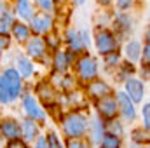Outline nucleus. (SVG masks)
Instances as JSON below:
<instances>
[{"instance_id": "nucleus-1", "label": "nucleus", "mask_w": 150, "mask_h": 148, "mask_svg": "<svg viewBox=\"0 0 150 148\" xmlns=\"http://www.w3.org/2000/svg\"><path fill=\"white\" fill-rule=\"evenodd\" d=\"M63 129L67 136H70V140H77L86 132V118L80 113H70L63 120Z\"/></svg>"}, {"instance_id": "nucleus-2", "label": "nucleus", "mask_w": 150, "mask_h": 148, "mask_svg": "<svg viewBox=\"0 0 150 148\" xmlns=\"http://www.w3.org/2000/svg\"><path fill=\"white\" fill-rule=\"evenodd\" d=\"M96 47H98V51H100L101 54H105V56L112 54L113 51L117 49V40L113 37V33L107 32V30L100 32V33L96 35Z\"/></svg>"}, {"instance_id": "nucleus-3", "label": "nucleus", "mask_w": 150, "mask_h": 148, "mask_svg": "<svg viewBox=\"0 0 150 148\" xmlns=\"http://www.w3.org/2000/svg\"><path fill=\"white\" fill-rule=\"evenodd\" d=\"M77 73L82 80H93L96 73H98V66H96V61L89 56H84L82 59H79L77 63Z\"/></svg>"}, {"instance_id": "nucleus-4", "label": "nucleus", "mask_w": 150, "mask_h": 148, "mask_svg": "<svg viewBox=\"0 0 150 148\" xmlns=\"http://www.w3.org/2000/svg\"><path fill=\"white\" fill-rule=\"evenodd\" d=\"M126 94L133 103H140L145 96V85L138 78H129L126 82Z\"/></svg>"}, {"instance_id": "nucleus-5", "label": "nucleus", "mask_w": 150, "mask_h": 148, "mask_svg": "<svg viewBox=\"0 0 150 148\" xmlns=\"http://www.w3.org/2000/svg\"><path fill=\"white\" fill-rule=\"evenodd\" d=\"M4 80H5V85L9 89V94H11V99L18 98L19 92H21V78L16 70H7L4 73Z\"/></svg>"}, {"instance_id": "nucleus-6", "label": "nucleus", "mask_w": 150, "mask_h": 148, "mask_svg": "<svg viewBox=\"0 0 150 148\" xmlns=\"http://www.w3.org/2000/svg\"><path fill=\"white\" fill-rule=\"evenodd\" d=\"M98 111L101 113V117L112 120L113 115L117 113V101H115V98H113V96L100 98V99H98Z\"/></svg>"}, {"instance_id": "nucleus-7", "label": "nucleus", "mask_w": 150, "mask_h": 148, "mask_svg": "<svg viewBox=\"0 0 150 148\" xmlns=\"http://www.w3.org/2000/svg\"><path fill=\"white\" fill-rule=\"evenodd\" d=\"M115 101H117V108H120L122 115H124L127 120H133V118H134L136 111H134V106H133V101L127 98L126 92H119Z\"/></svg>"}, {"instance_id": "nucleus-8", "label": "nucleus", "mask_w": 150, "mask_h": 148, "mask_svg": "<svg viewBox=\"0 0 150 148\" xmlns=\"http://www.w3.org/2000/svg\"><path fill=\"white\" fill-rule=\"evenodd\" d=\"M0 132L11 141L19 140V136H21V129H19L18 122H14V120H4L0 124Z\"/></svg>"}, {"instance_id": "nucleus-9", "label": "nucleus", "mask_w": 150, "mask_h": 148, "mask_svg": "<svg viewBox=\"0 0 150 148\" xmlns=\"http://www.w3.org/2000/svg\"><path fill=\"white\" fill-rule=\"evenodd\" d=\"M23 106H25L26 113H28L32 118H38V120H44V118H45V113H44L42 108L37 105V101H35L33 96H26V98L23 99Z\"/></svg>"}, {"instance_id": "nucleus-10", "label": "nucleus", "mask_w": 150, "mask_h": 148, "mask_svg": "<svg viewBox=\"0 0 150 148\" xmlns=\"http://www.w3.org/2000/svg\"><path fill=\"white\" fill-rule=\"evenodd\" d=\"M87 92L89 96L93 98H105L110 94V87L103 82V80H93L89 85H87Z\"/></svg>"}, {"instance_id": "nucleus-11", "label": "nucleus", "mask_w": 150, "mask_h": 148, "mask_svg": "<svg viewBox=\"0 0 150 148\" xmlns=\"http://www.w3.org/2000/svg\"><path fill=\"white\" fill-rule=\"evenodd\" d=\"M51 25H52V21H51V18L45 16V14H38V16H33V18H32V28H33V32H37V33H45V32H49V30H51Z\"/></svg>"}, {"instance_id": "nucleus-12", "label": "nucleus", "mask_w": 150, "mask_h": 148, "mask_svg": "<svg viewBox=\"0 0 150 148\" xmlns=\"http://www.w3.org/2000/svg\"><path fill=\"white\" fill-rule=\"evenodd\" d=\"M44 52H45V44H44L42 38L35 37L28 42V54L32 58H42Z\"/></svg>"}, {"instance_id": "nucleus-13", "label": "nucleus", "mask_w": 150, "mask_h": 148, "mask_svg": "<svg viewBox=\"0 0 150 148\" xmlns=\"http://www.w3.org/2000/svg\"><path fill=\"white\" fill-rule=\"evenodd\" d=\"M70 59H72V56L68 52H61V51L56 52V56H54V68L58 72H65L68 68V65H70Z\"/></svg>"}, {"instance_id": "nucleus-14", "label": "nucleus", "mask_w": 150, "mask_h": 148, "mask_svg": "<svg viewBox=\"0 0 150 148\" xmlns=\"http://www.w3.org/2000/svg\"><path fill=\"white\" fill-rule=\"evenodd\" d=\"M37 132H38V127L32 118H28V120L23 122V134H25L26 140H33L37 136Z\"/></svg>"}, {"instance_id": "nucleus-15", "label": "nucleus", "mask_w": 150, "mask_h": 148, "mask_svg": "<svg viewBox=\"0 0 150 148\" xmlns=\"http://www.w3.org/2000/svg\"><path fill=\"white\" fill-rule=\"evenodd\" d=\"M18 14L21 16V18H25V19H32V16H33V11H32V5H30V2L28 0H18Z\"/></svg>"}, {"instance_id": "nucleus-16", "label": "nucleus", "mask_w": 150, "mask_h": 148, "mask_svg": "<svg viewBox=\"0 0 150 148\" xmlns=\"http://www.w3.org/2000/svg\"><path fill=\"white\" fill-rule=\"evenodd\" d=\"M18 70H19V73L23 77H30L33 73V65L26 58H18Z\"/></svg>"}, {"instance_id": "nucleus-17", "label": "nucleus", "mask_w": 150, "mask_h": 148, "mask_svg": "<svg viewBox=\"0 0 150 148\" xmlns=\"http://www.w3.org/2000/svg\"><path fill=\"white\" fill-rule=\"evenodd\" d=\"M12 33H14V37L18 38V40H26V38L30 37V28L26 25H23V23H14Z\"/></svg>"}, {"instance_id": "nucleus-18", "label": "nucleus", "mask_w": 150, "mask_h": 148, "mask_svg": "<svg viewBox=\"0 0 150 148\" xmlns=\"http://www.w3.org/2000/svg\"><path fill=\"white\" fill-rule=\"evenodd\" d=\"M100 148H120V140L117 136L107 134L101 141H100Z\"/></svg>"}, {"instance_id": "nucleus-19", "label": "nucleus", "mask_w": 150, "mask_h": 148, "mask_svg": "<svg viewBox=\"0 0 150 148\" xmlns=\"http://www.w3.org/2000/svg\"><path fill=\"white\" fill-rule=\"evenodd\" d=\"M67 40H68V44H70V47H72L74 51H80V49H82V42H80L77 32L68 30V32H67Z\"/></svg>"}, {"instance_id": "nucleus-20", "label": "nucleus", "mask_w": 150, "mask_h": 148, "mask_svg": "<svg viewBox=\"0 0 150 148\" xmlns=\"http://www.w3.org/2000/svg\"><path fill=\"white\" fill-rule=\"evenodd\" d=\"M126 56H127L131 61L138 59V58H140V44H138V42H129V44L126 45Z\"/></svg>"}, {"instance_id": "nucleus-21", "label": "nucleus", "mask_w": 150, "mask_h": 148, "mask_svg": "<svg viewBox=\"0 0 150 148\" xmlns=\"http://www.w3.org/2000/svg\"><path fill=\"white\" fill-rule=\"evenodd\" d=\"M11 25H14L12 19H11V16L5 14L4 18H0V37H7V33L11 30Z\"/></svg>"}, {"instance_id": "nucleus-22", "label": "nucleus", "mask_w": 150, "mask_h": 148, "mask_svg": "<svg viewBox=\"0 0 150 148\" xmlns=\"http://www.w3.org/2000/svg\"><path fill=\"white\" fill-rule=\"evenodd\" d=\"M101 136H103V125H101V122L100 120H93V141L100 143Z\"/></svg>"}, {"instance_id": "nucleus-23", "label": "nucleus", "mask_w": 150, "mask_h": 148, "mask_svg": "<svg viewBox=\"0 0 150 148\" xmlns=\"http://www.w3.org/2000/svg\"><path fill=\"white\" fill-rule=\"evenodd\" d=\"M107 129H108V134L117 136V138L122 134V125H120V122H117V120H108Z\"/></svg>"}, {"instance_id": "nucleus-24", "label": "nucleus", "mask_w": 150, "mask_h": 148, "mask_svg": "<svg viewBox=\"0 0 150 148\" xmlns=\"http://www.w3.org/2000/svg\"><path fill=\"white\" fill-rule=\"evenodd\" d=\"M38 94H40V98H42L45 103H49V101L52 99V89H51L49 85H45V84H40V85H38Z\"/></svg>"}, {"instance_id": "nucleus-25", "label": "nucleus", "mask_w": 150, "mask_h": 148, "mask_svg": "<svg viewBox=\"0 0 150 148\" xmlns=\"http://www.w3.org/2000/svg\"><path fill=\"white\" fill-rule=\"evenodd\" d=\"M9 101H11L9 89H7V85H5L4 77H0V103H9Z\"/></svg>"}, {"instance_id": "nucleus-26", "label": "nucleus", "mask_w": 150, "mask_h": 148, "mask_svg": "<svg viewBox=\"0 0 150 148\" xmlns=\"http://www.w3.org/2000/svg\"><path fill=\"white\" fill-rule=\"evenodd\" d=\"M115 23H117V26H119L120 30H129V28H131V19H129L127 16H119V18L115 19Z\"/></svg>"}, {"instance_id": "nucleus-27", "label": "nucleus", "mask_w": 150, "mask_h": 148, "mask_svg": "<svg viewBox=\"0 0 150 148\" xmlns=\"http://www.w3.org/2000/svg\"><path fill=\"white\" fill-rule=\"evenodd\" d=\"M45 141H47V148H61V143L56 138V134H49Z\"/></svg>"}, {"instance_id": "nucleus-28", "label": "nucleus", "mask_w": 150, "mask_h": 148, "mask_svg": "<svg viewBox=\"0 0 150 148\" xmlns=\"http://www.w3.org/2000/svg\"><path fill=\"white\" fill-rule=\"evenodd\" d=\"M133 140H134V141H138V143H147V141H149L147 131H145V132H143V131H134V136H133Z\"/></svg>"}, {"instance_id": "nucleus-29", "label": "nucleus", "mask_w": 150, "mask_h": 148, "mask_svg": "<svg viewBox=\"0 0 150 148\" xmlns=\"http://www.w3.org/2000/svg\"><path fill=\"white\" fill-rule=\"evenodd\" d=\"M67 148H89L84 141H79V140H68Z\"/></svg>"}, {"instance_id": "nucleus-30", "label": "nucleus", "mask_w": 150, "mask_h": 148, "mask_svg": "<svg viewBox=\"0 0 150 148\" xmlns=\"http://www.w3.org/2000/svg\"><path fill=\"white\" fill-rule=\"evenodd\" d=\"M38 5L44 11H52L54 9V0H38Z\"/></svg>"}, {"instance_id": "nucleus-31", "label": "nucleus", "mask_w": 150, "mask_h": 148, "mask_svg": "<svg viewBox=\"0 0 150 148\" xmlns=\"http://www.w3.org/2000/svg\"><path fill=\"white\" fill-rule=\"evenodd\" d=\"M7 148H28L21 140H14V141H11L9 145H7Z\"/></svg>"}, {"instance_id": "nucleus-32", "label": "nucleus", "mask_w": 150, "mask_h": 148, "mask_svg": "<svg viewBox=\"0 0 150 148\" xmlns=\"http://www.w3.org/2000/svg\"><path fill=\"white\" fill-rule=\"evenodd\" d=\"M149 105H145L143 106V118H145V129H149V125H150V115H149Z\"/></svg>"}, {"instance_id": "nucleus-33", "label": "nucleus", "mask_w": 150, "mask_h": 148, "mask_svg": "<svg viewBox=\"0 0 150 148\" xmlns=\"http://www.w3.org/2000/svg\"><path fill=\"white\" fill-rule=\"evenodd\" d=\"M79 37H80V42H82V45H89V33H87L86 30H82V32L79 33Z\"/></svg>"}, {"instance_id": "nucleus-34", "label": "nucleus", "mask_w": 150, "mask_h": 148, "mask_svg": "<svg viewBox=\"0 0 150 148\" xmlns=\"http://www.w3.org/2000/svg\"><path fill=\"white\" fill-rule=\"evenodd\" d=\"M131 4H133V0H117V5H119L120 9H127Z\"/></svg>"}, {"instance_id": "nucleus-35", "label": "nucleus", "mask_w": 150, "mask_h": 148, "mask_svg": "<svg viewBox=\"0 0 150 148\" xmlns=\"http://www.w3.org/2000/svg\"><path fill=\"white\" fill-rule=\"evenodd\" d=\"M9 45V38L7 37H0V54L4 52V49Z\"/></svg>"}, {"instance_id": "nucleus-36", "label": "nucleus", "mask_w": 150, "mask_h": 148, "mask_svg": "<svg viewBox=\"0 0 150 148\" xmlns=\"http://www.w3.org/2000/svg\"><path fill=\"white\" fill-rule=\"evenodd\" d=\"M117 61H119V56H117L115 52L108 54V58H107V63H108V65H113V63H117Z\"/></svg>"}, {"instance_id": "nucleus-37", "label": "nucleus", "mask_w": 150, "mask_h": 148, "mask_svg": "<svg viewBox=\"0 0 150 148\" xmlns=\"http://www.w3.org/2000/svg\"><path fill=\"white\" fill-rule=\"evenodd\" d=\"M35 148H47V141H45V138H38Z\"/></svg>"}, {"instance_id": "nucleus-38", "label": "nucleus", "mask_w": 150, "mask_h": 148, "mask_svg": "<svg viewBox=\"0 0 150 148\" xmlns=\"http://www.w3.org/2000/svg\"><path fill=\"white\" fill-rule=\"evenodd\" d=\"M49 44L52 45V47H56V44H58V40H56V37L52 35V37H49Z\"/></svg>"}, {"instance_id": "nucleus-39", "label": "nucleus", "mask_w": 150, "mask_h": 148, "mask_svg": "<svg viewBox=\"0 0 150 148\" xmlns=\"http://www.w3.org/2000/svg\"><path fill=\"white\" fill-rule=\"evenodd\" d=\"M143 56H145V63H149V45H145V51H143Z\"/></svg>"}, {"instance_id": "nucleus-40", "label": "nucleus", "mask_w": 150, "mask_h": 148, "mask_svg": "<svg viewBox=\"0 0 150 148\" xmlns=\"http://www.w3.org/2000/svg\"><path fill=\"white\" fill-rule=\"evenodd\" d=\"M100 2H101V4H110L112 0H100Z\"/></svg>"}, {"instance_id": "nucleus-41", "label": "nucleus", "mask_w": 150, "mask_h": 148, "mask_svg": "<svg viewBox=\"0 0 150 148\" xmlns=\"http://www.w3.org/2000/svg\"><path fill=\"white\" fill-rule=\"evenodd\" d=\"M75 2H77V4H82V2H84V0H75Z\"/></svg>"}, {"instance_id": "nucleus-42", "label": "nucleus", "mask_w": 150, "mask_h": 148, "mask_svg": "<svg viewBox=\"0 0 150 148\" xmlns=\"http://www.w3.org/2000/svg\"><path fill=\"white\" fill-rule=\"evenodd\" d=\"M0 14H2V4H0Z\"/></svg>"}]
</instances>
